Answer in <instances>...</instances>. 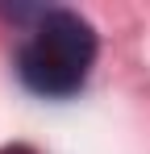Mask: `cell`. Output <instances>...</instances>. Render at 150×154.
Masks as SVG:
<instances>
[{
	"label": "cell",
	"mask_w": 150,
	"mask_h": 154,
	"mask_svg": "<svg viewBox=\"0 0 150 154\" xmlns=\"http://www.w3.org/2000/svg\"><path fill=\"white\" fill-rule=\"evenodd\" d=\"M92 58H96L92 25L79 13L54 8V13H42V21L33 25L29 42H25L21 79L42 96H67L88 79Z\"/></svg>",
	"instance_id": "cell-1"
},
{
	"label": "cell",
	"mask_w": 150,
	"mask_h": 154,
	"mask_svg": "<svg viewBox=\"0 0 150 154\" xmlns=\"http://www.w3.org/2000/svg\"><path fill=\"white\" fill-rule=\"evenodd\" d=\"M0 154H33V150H29V146H4Z\"/></svg>",
	"instance_id": "cell-2"
}]
</instances>
